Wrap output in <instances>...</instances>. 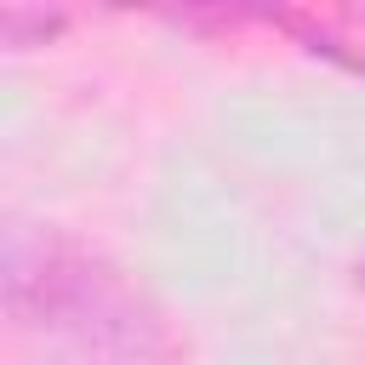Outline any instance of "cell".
<instances>
[{"instance_id": "cell-2", "label": "cell", "mask_w": 365, "mask_h": 365, "mask_svg": "<svg viewBox=\"0 0 365 365\" xmlns=\"http://www.w3.org/2000/svg\"><path fill=\"white\" fill-rule=\"evenodd\" d=\"M274 29H285L314 57L365 74V6H302V11H262Z\"/></svg>"}, {"instance_id": "cell-4", "label": "cell", "mask_w": 365, "mask_h": 365, "mask_svg": "<svg viewBox=\"0 0 365 365\" xmlns=\"http://www.w3.org/2000/svg\"><path fill=\"white\" fill-rule=\"evenodd\" d=\"M359 285H365V262H359Z\"/></svg>"}, {"instance_id": "cell-1", "label": "cell", "mask_w": 365, "mask_h": 365, "mask_svg": "<svg viewBox=\"0 0 365 365\" xmlns=\"http://www.w3.org/2000/svg\"><path fill=\"white\" fill-rule=\"evenodd\" d=\"M6 308L68 365H171L177 354L154 297L68 234H11Z\"/></svg>"}, {"instance_id": "cell-3", "label": "cell", "mask_w": 365, "mask_h": 365, "mask_svg": "<svg viewBox=\"0 0 365 365\" xmlns=\"http://www.w3.org/2000/svg\"><path fill=\"white\" fill-rule=\"evenodd\" d=\"M63 23H68L63 11H17V6H6V11H0V34H6V46H29V34L51 40Z\"/></svg>"}]
</instances>
